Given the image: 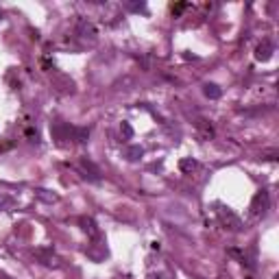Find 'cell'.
Wrapping results in <instances>:
<instances>
[{
  "instance_id": "cell-1",
  "label": "cell",
  "mask_w": 279,
  "mask_h": 279,
  "mask_svg": "<svg viewBox=\"0 0 279 279\" xmlns=\"http://www.w3.org/2000/svg\"><path fill=\"white\" fill-rule=\"evenodd\" d=\"M35 258H37L44 266H48V269H59V266H61V260H59V255L52 251V249H48V247L35 249Z\"/></svg>"
},
{
  "instance_id": "cell-2",
  "label": "cell",
  "mask_w": 279,
  "mask_h": 279,
  "mask_svg": "<svg viewBox=\"0 0 279 279\" xmlns=\"http://www.w3.org/2000/svg\"><path fill=\"white\" fill-rule=\"evenodd\" d=\"M269 203H271L269 192H266V190L258 192V194L253 197V203H251V214H253L255 218H258V216H264L266 210H269Z\"/></svg>"
},
{
  "instance_id": "cell-3",
  "label": "cell",
  "mask_w": 279,
  "mask_h": 279,
  "mask_svg": "<svg viewBox=\"0 0 279 279\" xmlns=\"http://www.w3.org/2000/svg\"><path fill=\"white\" fill-rule=\"evenodd\" d=\"M218 216H221V221L227 225L229 229H234V231H238L240 229V218L236 216L234 212L229 210V207H221V210H218Z\"/></svg>"
},
{
  "instance_id": "cell-4",
  "label": "cell",
  "mask_w": 279,
  "mask_h": 279,
  "mask_svg": "<svg viewBox=\"0 0 279 279\" xmlns=\"http://www.w3.org/2000/svg\"><path fill=\"white\" fill-rule=\"evenodd\" d=\"M273 50H275V46H273V41H269V39H264L262 44L255 48V59L258 61H269V59L273 57Z\"/></svg>"
},
{
  "instance_id": "cell-5",
  "label": "cell",
  "mask_w": 279,
  "mask_h": 279,
  "mask_svg": "<svg viewBox=\"0 0 279 279\" xmlns=\"http://www.w3.org/2000/svg\"><path fill=\"white\" fill-rule=\"evenodd\" d=\"M79 35H81V37L96 39V28L92 26V22H87V20H79Z\"/></svg>"
},
{
  "instance_id": "cell-6",
  "label": "cell",
  "mask_w": 279,
  "mask_h": 279,
  "mask_svg": "<svg viewBox=\"0 0 279 279\" xmlns=\"http://www.w3.org/2000/svg\"><path fill=\"white\" fill-rule=\"evenodd\" d=\"M203 94L207 98H212V100H216V98H221V94H223V90L216 85V83H205L203 85Z\"/></svg>"
},
{
  "instance_id": "cell-7",
  "label": "cell",
  "mask_w": 279,
  "mask_h": 279,
  "mask_svg": "<svg viewBox=\"0 0 279 279\" xmlns=\"http://www.w3.org/2000/svg\"><path fill=\"white\" fill-rule=\"evenodd\" d=\"M142 155H144V148L142 146H127L124 148V157H127L129 162H138Z\"/></svg>"
},
{
  "instance_id": "cell-8",
  "label": "cell",
  "mask_w": 279,
  "mask_h": 279,
  "mask_svg": "<svg viewBox=\"0 0 279 279\" xmlns=\"http://www.w3.org/2000/svg\"><path fill=\"white\" fill-rule=\"evenodd\" d=\"M81 168L85 170V173H87V170H90V173H92V175H90V179H92V181H100V170H98V168H96V166H94L92 162H87V159H83V162H81Z\"/></svg>"
},
{
  "instance_id": "cell-9",
  "label": "cell",
  "mask_w": 279,
  "mask_h": 279,
  "mask_svg": "<svg viewBox=\"0 0 279 279\" xmlns=\"http://www.w3.org/2000/svg\"><path fill=\"white\" fill-rule=\"evenodd\" d=\"M72 133H74V140L79 142V144H85L87 138H90V129L87 127H74Z\"/></svg>"
},
{
  "instance_id": "cell-10",
  "label": "cell",
  "mask_w": 279,
  "mask_h": 279,
  "mask_svg": "<svg viewBox=\"0 0 279 279\" xmlns=\"http://www.w3.org/2000/svg\"><path fill=\"white\" fill-rule=\"evenodd\" d=\"M197 166H199L197 159H192V157H186V159H181V162H179V168L183 170V173H192Z\"/></svg>"
},
{
  "instance_id": "cell-11",
  "label": "cell",
  "mask_w": 279,
  "mask_h": 279,
  "mask_svg": "<svg viewBox=\"0 0 279 279\" xmlns=\"http://www.w3.org/2000/svg\"><path fill=\"white\" fill-rule=\"evenodd\" d=\"M81 225H83V231H85V234H90V236L98 234V229H96V225H94L92 218H81Z\"/></svg>"
},
{
  "instance_id": "cell-12",
  "label": "cell",
  "mask_w": 279,
  "mask_h": 279,
  "mask_svg": "<svg viewBox=\"0 0 279 279\" xmlns=\"http://www.w3.org/2000/svg\"><path fill=\"white\" fill-rule=\"evenodd\" d=\"M199 131H201V135H203L205 140L214 138V129H212V124H207L205 120H199Z\"/></svg>"
},
{
  "instance_id": "cell-13",
  "label": "cell",
  "mask_w": 279,
  "mask_h": 279,
  "mask_svg": "<svg viewBox=\"0 0 279 279\" xmlns=\"http://www.w3.org/2000/svg\"><path fill=\"white\" fill-rule=\"evenodd\" d=\"M37 197L48 201V203H52V201H57V194H46V190H37Z\"/></svg>"
},
{
  "instance_id": "cell-14",
  "label": "cell",
  "mask_w": 279,
  "mask_h": 279,
  "mask_svg": "<svg viewBox=\"0 0 279 279\" xmlns=\"http://www.w3.org/2000/svg\"><path fill=\"white\" fill-rule=\"evenodd\" d=\"M127 7L131 9V11H146V4H144V2H140V4H138V2H129Z\"/></svg>"
},
{
  "instance_id": "cell-15",
  "label": "cell",
  "mask_w": 279,
  "mask_h": 279,
  "mask_svg": "<svg viewBox=\"0 0 279 279\" xmlns=\"http://www.w3.org/2000/svg\"><path fill=\"white\" fill-rule=\"evenodd\" d=\"M122 131H124V138H133V129L129 122H122Z\"/></svg>"
},
{
  "instance_id": "cell-16",
  "label": "cell",
  "mask_w": 279,
  "mask_h": 279,
  "mask_svg": "<svg viewBox=\"0 0 279 279\" xmlns=\"http://www.w3.org/2000/svg\"><path fill=\"white\" fill-rule=\"evenodd\" d=\"M183 9H186V4H183V2H181V4H173V13H175V15H177V13H181Z\"/></svg>"
},
{
  "instance_id": "cell-17",
  "label": "cell",
  "mask_w": 279,
  "mask_h": 279,
  "mask_svg": "<svg viewBox=\"0 0 279 279\" xmlns=\"http://www.w3.org/2000/svg\"><path fill=\"white\" fill-rule=\"evenodd\" d=\"M153 279H164V277H153Z\"/></svg>"
}]
</instances>
